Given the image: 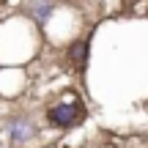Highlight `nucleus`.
<instances>
[{"instance_id": "nucleus-1", "label": "nucleus", "mask_w": 148, "mask_h": 148, "mask_svg": "<svg viewBox=\"0 0 148 148\" xmlns=\"http://www.w3.org/2000/svg\"><path fill=\"white\" fill-rule=\"evenodd\" d=\"M82 118H85V107H82V101L77 99V93H63L55 104H49V110H47V121L52 123V126H60V129L77 126Z\"/></svg>"}, {"instance_id": "nucleus-2", "label": "nucleus", "mask_w": 148, "mask_h": 148, "mask_svg": "<svg viewBox=\"0 0 148 148\" xmlns=\"http://www.w3.org/2000/svg\"><path fill=\"white\" fill-rule=\"evenodd\" d=\"M5 132H8V137L14 140V143H25V140H30L33 134H36V126H33L30 118L16 115V118H11V121L5 123Z\"/></svg>"}, {"instance_id": "nucleus-3", "label": "nucleus", "mask_w": 148, "mask_h": 148, "mask_svg": "<svg viewBox=\"0 0 148 148\" xmlns=\"http://www.w3.org/2000/svg\"><path fill=\"white\" fill-rule=\"evenodd\" d=\"M52 8H55L52 0H27V11H30V16L36 22H47Z\"/></svg>"}, {"instance_id": "nucleus-4", "label": "nucleus", "mask_w": 148, "mask_h": 148, "mask_svg": "<svg viewBox=\"0 0 148 148\" xmlns=\"http://www.w3.org/2000/svg\"><path fill=\"white\" fill-rule=\"evenodd\" d=\"M85 60H88V44H85V41L71 44V49H69V63L77 71H82L85 69Z\"/></svg>"}, {"instance_id": "nucleus-5", "label": "nucleus", "mask_w": 148, "mask_h": 148, "mask_svg": "<svg viewBox=\"0 0 148 148\" xmlns=\"http://www.w3.org/2000/svg\"><path fill=\"white\" fill-rule=\"evenodd\" d=\"M132 3H134V0H123V5H132Z\"/></svg>"}]
</instances>
